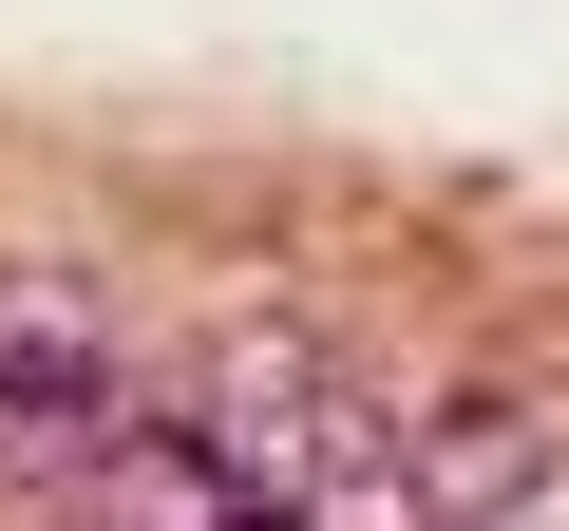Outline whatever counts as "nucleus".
Returning <instances> with one entry per match:
<instances>
[{
	"mask_svg": "<svg viewBox=\"0 0 569 531\" xmlns=\"http://www.w3.org/2000/svg\"><path fill=\"white\" fill-rule=\"evenodd\" d=\"M399 493H418V531H569V399L456 380L437 418H399Z\"/></svg>",
	"mask_w": 569,
	"mask_h": 531,
	"instance_id": "obj_1",
	"label": "nucleus"
}]
</instances>
